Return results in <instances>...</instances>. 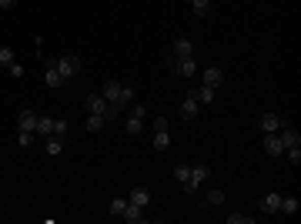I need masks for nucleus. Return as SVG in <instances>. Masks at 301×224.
Masks as SVG:
<instances>
[{
  "instance_id": "0eeeda50",
  "label": "nucleus",
  "mask_w": 301,
  "mask_h": 224,
  "mask_svg": "<svg viewBox=\"0 0 301 224\" xmlns=\"http://www.w3.org/2000/svg\"><path fill=\"white\" fill-rule=\"evenodd\" d=\"M288 120L278 117V114H261V120H258V127H261V134H271V131H281Z\"/></svg>"
},
{
  "instance_id": "dca6fc26",
  "label": "nucleus",
  "mask_w": 301,
  "mask_h": 224,
  "mask_svg": "<svg viewBox=\"0 0 301 224\" xmlns=\"http://www.w3.org/2000/svg\"><path fill=\"white\" fill-rule=\"evenodd\" d=\"M124 221H131V224H137V221H147V214H144V208H137V204H131L127 201V208H124Z\"/></svg>"
},
{
  "instance_id": "cd10ccee",
  "label": "nucleus",
  "mask_w": 301,
  "mask_h": 224,
  "mask_svg": "<svg viewBox=\"0 0 301 224\" xmlns=\"http://www.w3.org/2000/svg\"><path fill=\"white\" fill-rule=\"evenodd\" d=\"M174 177L181 181V184H188V181H191V168H188V164H177V168H174Z\"/></svg>"
},
{
  "instance_id": "6e6552de",
  "label": "nucleus",
  "mask_w": 301,
  "mask_h": 224,
  "mask_svg": "<svg viewBox=\"0 0 301 224\" xmlns=\"http://www.w3.org/2000/svg\"><path fill=\"white\" fill-rule=\"evenodd\" d=\"M198 111H201V104H198V101H194V94H191V90H188V97H184V101H181V107H177V114H181L184 120H194V117H198Z\"/></svg>"
},
{
  "instance_id": "c85d7f7f",
  "label": "nucleus",
  "mask_w": 301,
  "mask_h": 224,
  "mask_svg": "<svg viewBox=\"0 0 301 224\" xmlns=\"http://www.w3.org/2000/svg\"><path fill=\"white\" fill-rule=\"evenodd\" d=\"M141 127H144V120L131 114V120H127V134H141Z\"/></svg>"
},
{
  "instance_id": "bb28decb",
  "label": "nucleus",
  "mask_w": 301,
  "mask_h": 224,
  "mask_svg": "<svg viewBox=\"0 0 301 224\" xmlns=\"http://www.w3.org/2000/svg\"><path fill=\"white\" fill-rule=\"evenodd\" d=\"M224 198H228V194H224V191H218V187H211V191H207V204H224Z\"/></svg>"
},
{
  "instance_id": "f03ea898",
  "label": "nucleus",
  "mask_w": 301,
  "mask_h": 224,
  "mask_svg": "<svg viewBox=\"0 0 301 224\" xmlns=\"http://www.w3.org/2000/svg\"><path fill=\"white\" fill-rule=\"evenodd\" d=\"M54 67L61 71L64 80H74L80 74V57L77 54H64V57H57V60H54Z\"/></svg>"
},
{
  "instance_id": "6ab92c4d",
  "label": "nucleus",
  "mask_w": 301,
  "mask_h": 224,
  "mask_svg": "<svg viewBox=\"0 0 301 224\" xmlns=\"http://www.w3.org/2000/svg\"><path fill=\"white\" fill-rule=\"evenodd\" d=\"M64 144H67L64 137H54V134H50V137H47V144H44V147H47V154H50V157H57V154L64 151Z\"/></svg>"
},
{
  "instance_id": "20e7f679",
  "label": "nucleus",
  "mask_w": 301,
  "mask_h": 224,
  "mask_svg": "<svg viewBox=\"0 0 301 224\" xmlns=\"http://www.w3.org/2000/svg\"><path fill=\"white\" fill-rule=\"evenodd\" d=\"M171 137H167V117H154V151H167Z\"/></svg>"
},
{
  "instance_id": "423d86ee",
  "label": "nucleus",
  "mask_w": 301,
  "mask_h": 224,
  "mask_svg": "<svg viewBox=\"0 0 301 224\" xmlns=\"http://www.w3.org/2000/svg\"><path fill=\"white\" fill-rule=\"evenodd\" d=\"M201 84H204V87H211V90H218L224 84V71L221 67H207L204 74H201Z\"/></svg>"
},
{
  "instance_id": "b1692460",
  "label": "nucleus",
  "mask_w": 301,
  "mask_h": 224,
  "mask_svg": "<svg viewBox=\"0 0 301 224\" xmlns=\"http://www.w3.org/2000/svg\"><path fill=\"white\" fill-rule=\"evenodd\" d=\"M124 208H127V198H114L111 208H107V214H111V217H121V214H124Z\"/></svg>"
},
{
  "instance_id": "aec40b11",
  "label": "nucleus",
  "mask_w": 301,
  "mask_h": 224,
  "mask_svg": "<svg viewBox=\"0 0 301 224\" xmlns=\"http://www.w3.org/2000/svg\"><path fill=\"white\" fill-rule=\"evenodd\" d=\"M34 134H54V120H50V117H40V114H37V127H34Z\"/></svg>"
},
{
  "instance_id": "9b49d317",
  "label": "nucleus",
  "mask_w": 301,
  "mask_h": 224,
  "mask_svg": "<svg viewBox=\"0 0 301 224\" xmlns=\"http://www.w3.org/2000/svg\"><path fill=\"white\" fill-rule=\"evenodd\" d=\"M171 57H194V44H191L188 37H177L174 44H171Z\"/></svg>"
},
{
  "instance_id": "9d476101",
  "label": "nucleus",
  "mask_w": 301,
  "mask_h": 224,
  "mask_svg": "<svg viewBox=\"0 0 301 224\" xmlns=\"http://www.w3.org/2000/svg\"><path fill=\"white\" fill-rule=\"evenodd\" d=\"M264 151H268L271 157H281V154H285V144H281V137H278V131L264 134Z\"/></svg>"
},
{
  "instance_id": "ddd939ff",
  "label": "nucleus",
  "mask_w": 301,
  "mask_h": 224,
  "mask_svg": "<svg viewBox=\"0 0 301 224\" xmlns=\"http://www.w3.org/2000/svg\"><path fill=\"white\" fill-rule=\"evenodd\" d=\"M258 208H261L264 214H278V208H281V194H264V198L258 201Z\"/></svg>"
},
{
  "instance_id": "7ed1b4c3",
  "label": "nucleus",
  "mask_w": 301,
  "mask_h": 224,
  "mask_svg": "<svg viewBox=\"0 0 301 224\" xmlns=\"http://www.w3.org/2000/svg\"><path fill=\"white\" fill-rule=\"evenodd\" d=\"M207 177H211V168H207V164H194V168H191V181L184 184V191L194 194V191H198V187L207 181Z\"/></svg>"
},
{
  "instance_id": "f8f14e48",
  "label": "nucleus",
  "mask_w": 301,
  "mask_h": 224,
  "mask_svg": "<svg viewBox=\"0 0 301 224\" xmlns=\"http://www.w3.org/2000/svg\"><path fill=\"white\" fill-rule=\"evenodd\" d=\"M121 87H124L121 80H104V87H101V97L107 101V104H114V101L121 97Z\"/></svg>"
},
{
  "instance_id": "393cba45",
  "label": "nucleus",
  "mask_w": 301,
  "mask_h": 224,
  "mask_svg": "<svg viewBox=\"0 0 301 224\" xmlns=\"http://www.w3.org/2000/svg\"><path fill=\"white\" fill-rule=\"evenodd\" d=\"M10 64H14V50L7 44H0V67H10Z\"/></svg>"
},
{
  "instance_id": "4be33fe9",
  "label": "nucleus",
  "mask_w": 301,
  "mask_h": 224,
  "mask_svg": "<svg viewBox=\"0 0 301 224\" xmlns=\"http://www.w3.org/2000/svg\"><path fill=\"white\" fill-rule=\"evenodd\" d=\"M188 4H191V10H194L198 17H207V14H211V0H188Z\"/></svg>"
},
{
  "instance_id": "473e14b6",
  "label": "nucleus",
  "mask_w": 301,
  "mask_h": 224,
  "mask_svg": "<svg viewBox=\"0 0 301 224\" xmlns=\"http://www.w3.org/2000/svg\"><path fill=\"white\" fill-rule=\"evenodd\" d=\"M7 71H10V77H24V67L17 64V60H14V64H10V67H7Z\"/></svg>"
},
{
  "instance_id": "2f4dec72",
  "label": "nucleus",
  "mask_w": 301,
  "mask_h": 224,
  "mask_svg": "<svg viewBox=\"0 0 301 224\" xmlns=\"http://www.w3.org/2000/svg\"><path fill=\"white\" fill-rule=\"evenodd\" d=\"M17 144H20V147H31V144H34V134L20 131V134H17Z\"/></svg>"
},
{
  "instance_id": "72a5a7b5",
  "label": "nucleus",
  "mask_w": 301,
  "mask_h": 224,
  "mask_svg": "<svg viewBox=\"0 0 301 224\" xmlns=\"http://www.w3.org/2000/svg\"><path fill=\"white\" fill-rule=\"evenodd\" d=\"M134 117H141V120H144V117H147V107H141V104H134Z\"/></svg>"
},
{
  "instance_id": "4468645a",
  "label": "nucleus",
  "mask_w": 301,
  "mask_h": 224,
  "mask_svg": "<svg viewBox=\"0 0 301 224\" xmlns=\"http://www.w3.org/2000/svg\"><path fill=\"white\" fill-rule=\"evenodd\" d=\"M278 137H281V144H285V147H298V144H301V134H298L294 127H288V124L278 131Z\"/></svg>"
},
{
  "instance_id": "f257e3e1",
  "label": "nucleus",
  "mask_w": 301,
  "mask_h": 224,
  "mask_svg": "<svg viewBox=\"0 0 301 224\" xmlns=\"http://www.w3.org/2000/svg\"><path fill=\"white\" fill-rule=\"evenodd\" d=\"M167 67H171V74H177V77H188V80L198 74L194 57H171V54H167Z\"/></svg>"
},
{
  "instance_id": "412c9836",
  "label": "nucleus",
  "mask_w": 301,
  "mask_h": 224,
  "mask_svg": "<svg viewBox=\"0 0 301 224\" xmlns=\"http://www.w3.org/2000/svg\"><path fill=\"white\" fill-rule=\"evenodd\" d=\"M104 127H107V120H104L101 114H87V131L91 134H97V131H104Z\"/></svg>"
},
{
  "instance_id": "a878e982",
  "label": "nucleus",
  "mask_w": 301,
  "mask_h": 224,
  "mask_svg": "<svg viewBox=\"0 0 301 224\" xmlns=\"http://www.w3.org/2000/svg\"><path fill=\"white\" fill-rule=\"evenodd\" d=\"M67 131H71V124H67V120H54V137H64V141H67Z\"/></svg>"
},
{
  "instance_id": "f3484780",
  "label": "nucleus",
  "mask_w": 301,
  "mask_h": 224,
  "mask_svg": "<svg viewBox=\"0 0 301 224\" xmlns=\"http://www.w3.org/2000/svg\"><path fill=\"white\" fill-rule=\"evenodd\" d=\"M191 94H194V101H198V104H211V101H214V90L204 87V84H201V87H191Z\"/></svg>"
},
{
  "instance_id": "1a4fd4ad",
  "label": "nucleus",
  "mask_w": 301,
  "mask_h": 224,
  "mask_svg": "<svg viewBox=\"0 0 301 224\" xmlns=\"http://www.w3.org/2000/svg\"><path fill=\"white\" fill-rule=\"evenodd\" d=\"M34 127H37V111H20V117H17V131H27V134H34Z\"/></svg>"
},
{
  "instance_id": "39448f33",
  "label": "nucleus",
  "mask_w": 301,
  "mask_h": 224,
  "mask_svg": "<svg viewBox=\"0 0 301 224\" xmlns=\"http://www.w3.org/2000/svg\"><path fill=\"white\" fill-rule=\"evenodd\" d=\"M44 80H47V87H54V90L67 84V80L61 77V71L54 67V60H47V57H44Z\"/></svg>"
},
{
  "instance_id": "f704fd0d",
  "label": "nucleus",
  "mask_w": 301,
  "mask_h": 224,
  "mask_svg": "<svg viewBox=\"0 0 301 224\" xmlns=\"http://www.w3.org/2000/svg\"><path fill=\"white\" fill-rule=\"evenodd\" d=\"M17 7V0H0V10H14Z\"/></svg>"
},
{
  "instance_id": "7c9ffc66",
  "label": "nucleus",
  "mask_w": 301,
  "mask_h": 224,
  "mask_svg": "<svg viewBox=\"0 0 301 224\" xmlns=\"http://www.w3.org/2000/svg\"><path fill=\"white\" fill-rule=\"evenodd\" d=\"M285 154H288V161H291V164H301V144H298V147H285Z\"/></svg>"
},
{
  "instance_id": "c756f323",
  "label": "nucleus",
  "mask_w": 301,
  "mask_h": 224,
  "mask_svg": "<svg viewBox=\"0 0 301 224\" xmlns=\"http://www.w3.org/2000/svg\"><path fill=\"white\" fill-rule=\"evenodd\" d=\"M228 224H254L251 214H228Z\"/></svg>"
},
{
  "instance_id": "5701e85b",
  "label": "nucleus",
  "mask_w": 301,
  "mask_h": 224,
  "mask_svg": "<svg viewBox=\"0 0 301 224\" xmlns=\"http://www.w3.org/2000/svg\"><path fill=\"white\" fill-rule=\"evenodd\" d=\"M278 214H298V198H281Z\"/></svg>"
},
{
  "instance_id": "2eb2a0df",
  "label": "nucleus",
  "mask_w": 301,
  "mask_h": 224,
  "mask_svg": "<svg viewBox=\"0 0 301 224\" xmlns=\"http://www.w3.org/2000/svg\"><path fill=\"white\" fill-rule=\"evenodd\" d=\"M127 201L137 204V208H147V204H150V191H147V187H134V191L127 194Z\"/></svg>"
},
{
  "instance_id": "a211bd4d",
  "label": "nucleus",
  "mask_w": 301,
  "mask_h": 224,
  "mask_svg": "<svg viewBox=\"0 0 301 224\" xmlns=\"http://www.w3.org/2000/svg\"><path fill=\"white\" fill-rule=\"evenodd\" d=\"M131 104H134V90H131V87H121V97L114 101V107L124 111V107H131Z\"/></svg>"
}]
</instances>
